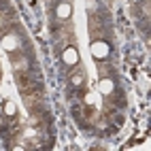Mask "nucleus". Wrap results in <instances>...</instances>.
<instances>
[{
  "label": "nucleus",
  "mask_w": 151,
  "mask_h": 151,
  "mask_svg": "<svg viewBox=\"0 0 151 151\" xmlns=\"http://www.w3.org/2000/svg\"><path fill=\"white\" fill-rule=\"evenodd\" d=\"M70 13H73V6H70L68 2H60L55 15H58L60 19H68V17H70Z\"/></svg>",
  "instance_id": "7ed1b4c3"
},
{
  "label": "nucleus",
  "mask_w": 151,
  "mask_h": 151,
  "mask_svg": "<svg viewBox=\"0 0 151 151\" xmlns=\"http://www.w3.org/2000/svg\"><path fill=\"white\" fill-rule=\"evenodd\" d=\"M4 113H6V115H15V104H13V102H6V104H4Z\"/></svg>",
  "instance_id": "39448f33"
},
{
  "label": "nucleus",
  "mask_w": 151,
  "mask_h": 151,
  "mask_svg": "<svg viewBox=\"0 0 151 151\" xmlns=\"http://www.w3.org/2000/svg\"><path fill=\"white\" fill-rule=\"evenodd\" d=\"M92 55L96 60H106L111 55V45L106 41H94L92 43Z\"/></svg>",
  "instance_id": "f257e3e1"
},
{
  "label": "nucleus",
  "mask_w": 151,
  "mask_h": 151,
  "mask_svg": "<svg viewBox=\"0 0 151 151\" xmlns=\"http://www.w3.org/2000/svg\"><path fill=\"white\" fill-rule=\"evenodd\" d=\"M62 60H64L66 64L75 66V64L79 62V53H77V49H75V47H68V49H64V53H62Z\"/></svg>",
  "instance_id": "f03ea898"
},
{
  "label": "nucleus",
  "mask_w": 151,
  "mask_h": 151,
  "mask_svg": "<svg viewBox=\"0 0 151 151\" xmlns=\"http://www.w3.org/2000/svg\"><path fill=\"white\" fill-rule=\"evenodd\" d=\"M100 92H102V94H111V92H113V81H111V79H102Z\"/></svg>",
  "instance_id": "20e7f679"
}]
</instances>
